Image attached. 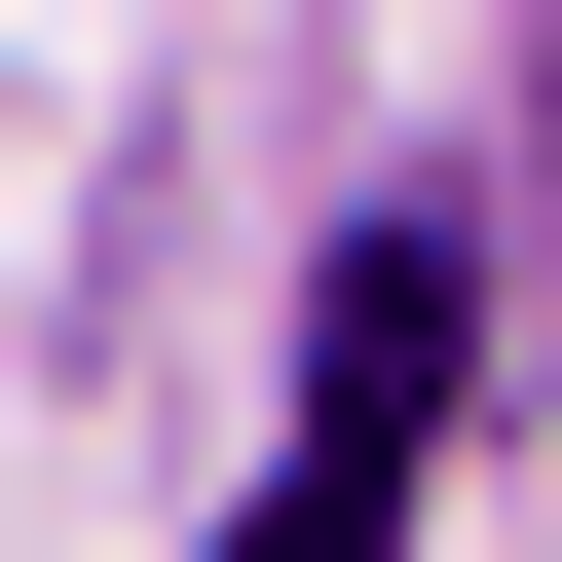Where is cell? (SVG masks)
I'll use <instances>...</instances> for the list:
<instances>
[{
	"label": "cell",
	"mask_w": 562,
	"mask_h": 562,
	"mask_svg": "<svg viewBox=\"0 0 562 562\" xmlns=\"http://www.w3.org/2000/svg\"><path fill=\"white\" fill-rule=\"evenodd\" d=\"M450 338H487V301H450V225H338V301H301V413H338V450H450Z\"/></svg>",
	"instance_id": "1"
},
{
	"label": "cell",
	"mask_w": 562,
	"mask_h": 562,
	"mask_svg": "<svg viewBox=\"0 0 562 562\" xmlns=\"http://www.w3.org/2000/svg\"><path fill=\"white\" fill-rule=\"evenodd\" d=\"M225 562H413V450H338V413H301V487H262Z\"/></svg>",
	"instance_id": "2"
}]
</instances>
